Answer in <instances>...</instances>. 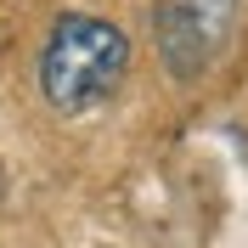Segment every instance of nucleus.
Wrapping results in <instances>:
<instances>
[{
  "label": "nucleus",
  "mask_w": 248,
  "mask_h": 248,
  "mask_svg": "<svg viewBox=\"0 0 248 248\" xmlns=\"http://www.w3.org/2000/svg\"><path fill=\"white\" fill-rule=\"evenodd\" d=\"M232 29H237V0H158L153 12L158 57H164L170 79H181V85H198L215 68Z\"/></svg>",
  "instance_id": "nucleus-2"
},
{
  "label": "nucleus",
  "mask_w": 248,
  "mask_h": 248,
  "mask_svg": "<svg viewBox=\"0 0 248 248\" xmlns=\"http://www.w3.org/2000/svg\"><path fill=\"white\" fill-rule=\"evenodd\" d=\"M130 34L119 23L96 12H62L46 29V46H40V102L62 119H79V113H96L102 102L124 91L130 79Z\"/></svg>",
  "instance_id": "nucleus-1"
}]
</instances>
